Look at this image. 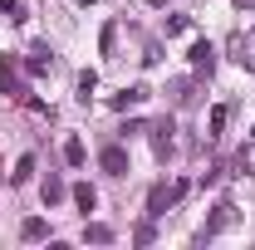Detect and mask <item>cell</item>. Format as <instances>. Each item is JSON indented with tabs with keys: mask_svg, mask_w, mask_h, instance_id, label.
Instances as JSON below:
<instances>
[{
	"mask_svg": "<svg viewBox=\"0 0 255 250\" xmlns=\"http://www.w3.org/2000/svg\"><path fill=\"white\" fill-rule=\"evenodd\" d=\"M98 162H103V172H113V177H123V172H128V152H123V147H103Z\"/></svg>",
	"mask_w": 255,
	"mask_h": 250,
	"instance_id": "7a4b0ae2",
	"label": "cell"
},
{
	"mask_svg": "<svg viewBox=\"0 0 255 250\" xmlns=\"http://www.w3.org/2000/svg\"><path fill=\"white\" fill-rule=\"evenodd\" d=\"M94 89H98V74H94V69H89V74H79V98H84V103H89Z\"/></svg>",
	"mask_w": 255,
	"mask_h": 250,
	"instance_id": "7c38bea8",
	"label": "cell"
},
{
	"mask_svg": "<svg viewBox=\"0 0 255 250\" xmlns=\"http://www.w3.org/2000/svg\"><path fill=\"white\" fill-rule=\"evenodd\" d=\"M74 201H79V211H94V187H89V182H79V187H74Z\"/></svg>",
	"mask_w": 255,
	"mask_h": 250,
	"instance_id": "ba28073f",
	"label": "cell"
},
{
	"mask_svg": "<svg viewBox=\"0 0 255 250\" xmlns=\"http://www.w3.org/2000/svg\"><path fill=\"white\" fill-rule=\"evenodd\" d=\"M221 127H226V108L216 103V108H211V132H206V137H221Z\"/></svg>",
	"mask_w": 255,
	"mask_h": 250,
	"instance_id": "5bb4252c",
	"label": "cell"
},
{
	"mask_svg": "<svg viewBox=\"0 0 255 250\" xmlns=\"http://www.w3.org/2000/svg\"><path fill=\"white\" fill-rule=\"evenodd\" d=\"M84 236H89L94 246H108V241H113V226H103V221H89V226H84Z\"/></svg>",
	"mask_w": 255,
	"mask_h": 250,
	"instance_id": "5b68a950",
	"label": "cell"
},
{
	"mask_svg": "<svg viewBox=\"0 0 255 250\" xmlns=\"http://www.w3.org/2000/svg\"><path fill=\"white\" fill-rule=\"evenodd\" d=\"M152 142H157V152H167V147H172V123H157V127H152Z\"/></svg>",
	"mask_w": 255,
	"mask_h": 250,
	"instance_id": "8fae6325",
	"label": "cell"
},
{
	"mask_svg": "<svg viewBox=\"0 0 255 250\" xmlns=\"http://www.w3.org/2000/svg\"><path fill=\"white\" fill-rule=\"evenodd\" d=\"M191 64H196V69H206V74H211V64H216V49H211V44H206V39H201V44H191Z\"/></svg>",
	"mask_w": 255,
	"mask_h": 250,
	"instance_id": "277c9868",
	"label": "cell"
},
{
	"mask_svg": "<svg viewBox=\"0 0 255 250\" xmlns=\"http://www.w3.org/2000/svg\"><path fill=\"white\" fill-rule=\"evenodd\" d=\"M30 172H34V157H20V162H15V172H10V182L20 187V182H30Z\"/></svg>",
	"mask_w": 255,
	"mask_h": 250,
	"instance_id": "30bf717a",
	"label": "cell"
},
{
	"mask_svg": "<svg viewBox=\"0 0 255 250\" xmlns=\"http://www.w3.org/2000/svg\"><path fill=\"white\" fill-rule=\"evenodd\" d=\"M231 216H236V206H231V201H221V206H216V216L206 221V236H216V231H226V226H231Z\"/></svg>",
	"mask_w": 255,
	"mask_h": 250,
	"instance_id": "3957f363",
	"label": "cell"
},
{
	"mask_svg": "<svg viewBox=\"0 0 255 250\" xmlns=\"http://www.w3.org/2000/svg\"><path fill=\"white\" fill-rule=\"evenodd\" d=\"M44 201H49V206L64 201V182H59V177H49V182H44Z\"/></svg>",
	"mask_w": 255,
	"mask_h": 250,
	"instance_id": "4fadbf2b",
	"label": "cell"
},
{
	"mask_svg": "<svg viewBox=\"0 0 255 250\" xmlns=\"http://www.w3.org/2000/svg\"><path fill=\"white\" fill-rule=\"evenodd\" d=\"M182 191H187V182H177V187H152V196H147V216H167V206H172Z\"/></svg>",
	"mask_w": 255,
	"mask_h": 250,
	"instance_id": "6da1fadb",
	"label": "cell"
},
{
	"mask_svg": "<svg viewBox=\"0 0 255 250\" xmlns=\"http://www.w3.org/2000/svg\"><path fill=\"white\" fill-rule=\"evenodd\" d=\"M147 98V89H123V98H118V108H132V103H142Z\"/></svg>",
	"mask_w": 255,
	"mask_h": 250,
	"instance_id": "9a60e30c",
	"label": "cell"
},
{
	"mask_svg": "<svg viewBox=\"0 0 255 250\" xmlns=\"http://www.w3.org/2000/svg\"><path fill=\"white\" fill-rule=\"evenodd\" d=\"M20 236H25V241H44V236H49V226H44L39 216H30L25 226H20Z\"/></svg>",
	"mask_w": 255,
	"mask_h": 250,
	"instance_id": "52a82bcc",
	"label": "cell"
},
{
	"mask_svg": "<svg viewBox=\"0 0 255 250\" xmlns=\"http://www.w3.org/2000/svg\"><path fill=\"white\" fill-rule=\"evenodd\" d=\"M0 10H5L10 20H20V0H0Z\"/></svg>",
	"mask_w": 255,
	"mask_h": 250,
	"instance_id": "2e32d148",
	"label": "cell"
},
{
	"mask_svg": "<svg viewBox=\"0 0 255 250\" xmlns=\"http://www.w3.org/2000/svg\"><path fill=\"white\" fill-rule=\"evenodd\" d=\"M84 142H79V137H69V142H64V162H69V167H84Z\"/></svg>",
	"mask_w": 255,
	"mask_h": 250,
	"instance_id": "8992f818",
	"label": "cell"
},
{
	"mask_svg": "<svg viewBox=\"0 0 255 250\" xmlns=\"http://www.w3.org/2000/svg\"><path fill=\"white\" fill-rule=\"evenodd\" d=\"M0 94H15V98H20V84H15V69H10V64H0Z\"/></svg>",
	"mask_w": 255,
	"mask_h": 250,
	"instance_id": "9c48e42d",
	"label": "cell"
}]
</instances>
